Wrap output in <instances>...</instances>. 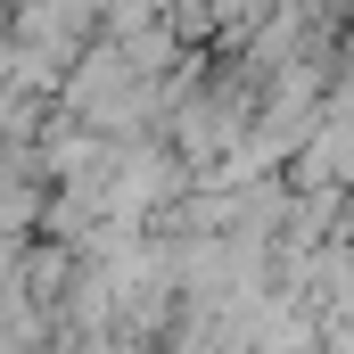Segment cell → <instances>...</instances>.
Here are the masks:
<instances>
[{
	"label": "cell",
	"mask_w": 354,
	"mask_h": 354,
	"mask_svg": "<svg viewBox=\"0 0 354 354\" xmlns=\"http://www.w3.org/2000/svg\"><path fill=\"white\" fill-rule=\"evenodd\" d=\"M297 181H305V189H354V124H346V115H330V124L305 140Z\"/></svg>",
	"instance_id": "obj_1"
},
{
	"label": "cell",
	"mask_w": 354,
	"mask_h": 354,
	"mask_svg": "<svg viewBox=\"0 0 354 354\" xmlns=\"http://www.w3.org/2000/svg\"><path fill=\"white\" fill-rule=\"evenodd\" d=\"M165 189H174V165H165L157 149H132V157L115 165V198H107V206H115V214H140V206H157Z\"/></svg>",
	"instance_id": "obj_2"
}]
</instances>
